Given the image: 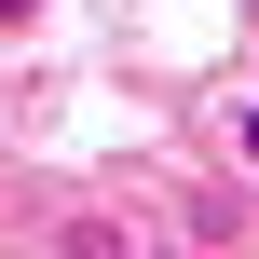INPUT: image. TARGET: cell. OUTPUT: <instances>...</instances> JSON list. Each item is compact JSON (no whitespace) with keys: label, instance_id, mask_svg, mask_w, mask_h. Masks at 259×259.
<instances>
[{"label":"cell","instance_id":"3","mask_svg":"<svg viewBox=\"0 0 259 259\" xmlns=\"http://www.w3.org/2000/svg\"><path fill=\"white\" fill-rule=\"evenodd\" d=\"M27 14H41V0H0V27H27Z\"/></svg>","mask_w":259,"mask_h":259},{"label":"cell","instance_id":"2","mask_svg":"<svg viewBox=\"0 0 259 259\" xmlns=\"http://www.w3.org/2000/svg\"><path fill=\"white\" fill-rule=\"evenodd\" d=\"M232 137H246V164H259V96H246V123H232Z\"/></svg>","mask_w":259,"mask_h":259},{"label":"cell","instance_id":"1","mask_svg":"<svg viewBox=\"0 0 259 259\" xmlns=\"http://www.w3.org/2000/svg\"><path fill=\"white\" fill-rule=\"evenodd\" d=\"M55 259H137L123 219H55Z\"/></svg>","mask_w":259,"mask_h":259}]
</instances>
